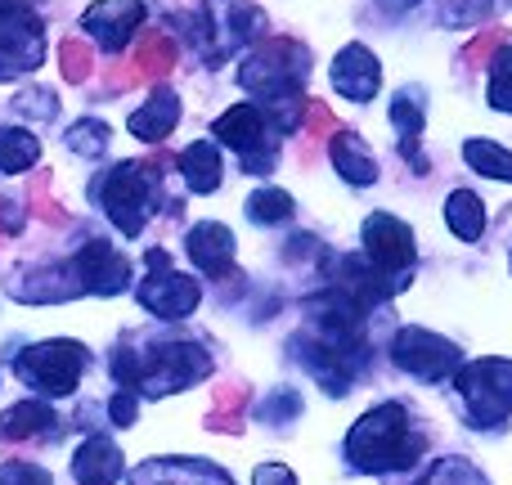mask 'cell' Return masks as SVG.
<instances>
[{
    "instance_id": "6da1fadb",
    "label": "cell",
    "mask_w": 512,
    "mask_h": 485,
    "mask_svg": "<svg viewBox=\"0 0 512 485\" xmlns=\"http://www.w3.org/2000/svg\"><path fill=\"white\" fill-rule=\"evenodd\" d=\"M306 72H310V50L288 36L265 41L239 68V86L256 95L274 117V131H297V122L306 117Z\"/></svg>"
},
{
    "instance_id": "7a4b0ae2",
    "label": "cell",
    "mask_w": 512,
    "mask_h": 485,
    "mask_svg": "<svg viewBox=\"0 0 512 485\" xmlns=\"http://www.w3.org/2000/svg\"><path fill=\"white\" fill-rule=\"evenodd\" d=\"M423 450H427V441L414 432L409 409L396 405V400L369 409V414L346 432V459H351V468L373 472V477L414 468V463L423 459Z\"/></svg>"
},
{
    "instance_id": "3957f363",
    "label": "cell",
    "mask_w": 512,
    "mask_h": 485,
    "mask_svg": "<svg viewBox=\"0 0 512 485\" xmlns=\"http://www.w3.org/2000/svg\"><path fill=\"white\" fill-rule=\"evenodd\" d=\"M113 373L122 387H140L144 396H167V391H185L212 373V355L198 342H167L153 351H122L113 355Z\"/></svg>"
},
{
    "instance_id": "277c9868",
    "label": "cell",
    "mask_w": 512,
    "mask_h": 485,
    "mask_svg": "<svg viewBox=\"0 0 512 485\" xmlns=\"http://www.w3.org/2000/svg\"><path fill=\"white\" fill-rule=\"evenodd\" d=\"M167 167H171V158L153 153L149 162H117L113 171L99 176V185H90V194L104 203L108 221H113L126 239H135V234L144 230V221H149V212H153L149 207L153 189H158V176Z\"/></svg>"
},
{
    "instance_id": "5b68a950",
    "label": "cell",
    "mask_w": 512,
    "mask_h": 485,
    "mask_svg": "<svg viewBox=\"0 0 512 485\" xmlns=\"http://www.w3.org/2000/svg\"><path fill=\"white\" fill-rule=\"evenodd\" d=\"M472 427H495L512 414V360H472L454 373Z\"/></svg>"
},
{
    "instance_id": "8992f818",
    "label": "cell",
    "mask_w": 512,
    "mask_h": 485,
    "mask_svg": "<svg viewBox=\"0 0 512 485\" xmlns=\"http://www.w3.org/2000/svg\"><path fill=\"white\" fill-rule=\"evenodd\" d=\"M81 369H86V346L72 342V337L36 342L14 360V373L41 396H72L81 382Z\"/></svg>"
},
{
    "instance_id": "52a82bcc",
    "label": "cell",
    "mask_w": 512,
    "mask_h": 485,
    "mask_svg": "<svg viewBox=\"0 0 512 485\" xmlns=\"http://www.w3.org/2000/svg\"><path fill=\"white\" fill-rule=\"evenodd\" d=\"M45 59V27L23 0H0V81L41 68Z\"/></svg>"
},
{
    "instance_id": "ba28073f",
    "label": "cell",
    "mask_w": 512,
    "mask_h": 485,
    "mask_svg": "<svg viewBox=\"0 0 512 485\" xmlns=\"http://www.w3.org/2000/svg\"><path fill=\"white\" fill-rule=\"evenodd\" d=\"M212 135L225 149L239 153L248 176H265V171H274V162H279V144L265 135L261 104H234L230 113H221L212 122Z\"/></svg>"
},
{
    "instance_id": "9c48e42d",
    "label": "cell",
    "mask_w": 512,
    "mask_h": 485,
    "mask_svg": "<svg viewBox=\"0 0 512 485\" xmlns=\"http://www.w3.org/2000/svg\"><path fill=\"white\" fill-rule=\"evenodd\" d=\"M144 265H149V279L140 283V306L153 310L158 319H185V315H194L198 301H203V288H198V279L171 270V256L162 252V247H153V252L144 256Z\"/></svg>"
},
{
    "instance_id": "30bf717a",
    "label": "cell",
    "mask_w": 512,
    "mask_h": 485,
    "mask_svg": "<svg viewBox=\"0 0 512 485\" xmlns=\"http://www.w3.org/2000/svg\"><path fill=\"white\" fill-rule=\"evenodd\" d=\"M391 360L405 373L423 382H450L459 373V346L441 333H427V328H400L396 342H391Z\"/></svg>"
},
{
    "instance_id": "8fae6325",
    "label": "cell",
    "mask_w": 512,
    "mask_h": 485,
    "mask_svg": "<svg viewBox=\"0 0 512 485\" xmlns=\"http://www.w3.org/2000/svg\"><path fill=\"white\" fill-rule=\"evenodd\" d=\"M364 252H369V261L378 265L382 274H391V279L405 288V274L414 270V256H418L414 234H409L405 221H396V216H387V212L369 216V221H364Z\"/></svg>"
},
{
    "instance_id": "7c38bea8",
    "label": "cell",
    "mask_w": 512,
    "mask_h": 485,
    "mask_svg": "<svg viewBox=\"0 0 512 485\" xmlns=\"http://www.w3.org/2000/svg\"><path fill=\"white\" fill-rule=\"evenodd\" d=\"M81 23H86V32L95 36L108 54H117V50H126V45H131L135 32H140L144 5H140V0H95V5L81 14Z\"/></svg>"
},
{
    "instance_id": "4fadbf2b",
    "label": "cell",
    "mask_w": 512,
    "mask_h": 485,
    "mask_svg": "<svg viewBox=\"0 0 512 485\" xmlns=\"http://www.w3.org/2000/svg\"><path fill=\"white\" fill-rule=\"evenodd\" d=\"M72 265H77V274H81V288L99 292V297H113V292H122L126 283H131V261L104 239H90L72 256Z\"/></svg>"
},
{
    "instance_id": "5bb4252c",
    "label": "cell",
    "mask_w": 512,
    "mask_h": 485,
    "mask_svg": "<svg viewBox=\"0 0 512 485\" xmlns=\"http://www.w3.org/2000/svg\"><path fill=\"white\" fill-rule=\"evenodd\" d=\"M131 485H234L216 463L203 459H149L131 472Z\"/></svg>"
},
{
    "instance_id": "9a60e30c",
    "label": "cell",
    "mask_w": 512,
    "mask_h": 485,
    "mask_svg": "<svg viewBox=\"0 0 512 485\" xmlns=\"http://www.w3.org/2000/svg\"><path fill=\"white\" fill-rule=\"evenodd\" d=\"M189 261L207 279H234V234L221 221H203L189 230Z\"/></svg>"
},
{
    "instance_id": "2e32d148",
    "label": "cell",
    "mask_w": 512,
    "mask_h": 485,
    "mask_svg": "<svg viewBox=\"0 0 512 485\" xmlns=\"http://www.w3.org/2000/svg\"><path fill=\"white\" fill-rule=\"evenodd\" d=\"M333 86L342 90L346 99H355V104H369L382 86L378 59H373L364 45H346V50L333 59Z\"/></svg>"
},
{
    "instance_id": "e0dca14e",
    "label": "cell",
    "mask_w": 512,
    "mask_h": 485,
    "mask_svg": "<svg viewBox=\"0 0 512 485\" xmlns=\"http://www.w3.org/2000/svg\"><path fill=\"white\" fill-rule=\"evenodd\" d=\"M81 274L77 265H54V270H36V274H18L9 283V297L18 301H68V297H81Z\"/></svg>"
},
{
    "instance_id": "ac0fdd59",
    "label": "cell",
    "mask_w": 512,
    "mask_h": 485,
    "mask_svg": "<svg viewBox=\"0 0 512 485\" xmlns=\"http://www.w3.org/2000/svg\"><path fill=\"white\" fill-rule=\"evenodd\" d=\"M122 472H126L122 450H117L108 436H90V441L77 450V459H72V477L81 485H113Z\"/></svg>"
},
{
    "instance_id": "d6986e66",
    "label": "cell",
    "mask_w": 512,
    "mask_h": 485,
    "mask_svg": "<svg viewBox=\"0 0 512 485\" xmlns=\"http://www.w3.org/2000/svg\"><path fill=\"white\" fill-rule=\"evenodd\" d=\"M0 436L5 441H36V436H63V423L50 405L41 400H23V405L0 414Z\"/></svg>"
},
{
    "instance_id": "ffe728a7",
    "label": "cell",
    "mask_w": 512,
    "mask_h": 485,
    "mask_svg": "<svg viewBox=\"0 0 512 485\" xmlns=\"http://www.w3.org/2000/svg\"><path fill=\"white\" fill-rule=\"evenodd\" d=\"M176 122H180V99L171 95V90H153L149 104L131 113V135L158 144V140H167V135L176 131Z\"/></svg>"
},
{
    "instance_id": "44dd1931",
    "label": "cell",
    "mask_w": 512,
    "mask_h": 485,
    "mask_svg": "<svg viewBox=\"0 0 512 485\" xmlns=\"http://www.w3.org/2000/svg\"><path fill=\"white\" fill-rule=\"evenodd\" d=\"M333 167L342 171V180H351V185H373V180H378V162H373L369 144L355 131H333Z\"/></svg>"
},
{
    "instance_id": "7402d4cb",
    "label": "cell",
    "mask_w": 512,
    "mask_h": 485,
    "mask_svg": "<svg viewBox=\"0 0 512 485\" xmlns=\"http://www.w3.org/2000/svg\"><path fill=\"white\" fill-rule=\"evenodd\" d=\"M180 171H185V185L194 189V194L221 189V153H216V144H207V140L189 144V149L180 153Z\"/></svg>"
},
{
    "instance_id": "603a6c76",
    "label": "cell",
    "mask_w": 512,
    "mask_h": 485,
    "mask_svg": "<svg viewBox=\"0 0 512 485\" xmlns=\"http://www.w3.org/2000/svg\"><path fill=\"white\" fill-rule=\"evenodd\" d=\"M445 221H450V230L459 234L463 243H477L481 230H486V203H481L472 189H454V194L445 198Z\"/></svg>"
},
{
    "instance_id": "cb8c5ba5",
    "label": "cell",
    "mask_w": 512,
    "mask_h": 485,
    "mask_svg": "<svg viewBox=\"0 0 512 485\" xmlns=\"http://www.w3.org/2000/svg\"><path fill=\"white\" fill-rule=\"evenodd\" d=\"M391 122H396V135H400V158L414 162L418 171L427 167L423 153H418V135H423V108L414 104V95H396L391 99Z\"/></svg>"
},
{
    "instance_id": "d4e9b609",
    "label": "cell",
    "mask_w": 512,
    "mask_h": 485,
    "mask_svg": "<svg viewBox=\"0 0 512 485\" xmlns=\"http://www.w3.org/2000/svg\"><path fill=\"white\" fill-rule=\"evenodd\" d=\"M135 68H140L144 81H162L171 68H176V41L167 32H144L140 45H135Z\"/></svg>"
},
{
    "instance_id": "484cf974",
    "label": "cell",
    "mask_w": 512,
    "mask_h": 485,
    "mask_svg": "<svg viewBox=\"0 0 512 485\" xmlns=\"http://www.w3.org/2000/svg\"><path fill=\"white\" fill-rule=\"evenodd\" d=\"M243 409H248V387H243V382H225V387H216L207 427H212V432H225V436L243 432Z\"/></svg>"
},
{
    "instance_id": "4316f807",
    "label": "cell",
    "mask_w": 512,
    "mask_h": 485,
    "mask_svg": "<svg viewBox=\"0 0 512 485\" xmlns=\"http://www.w3.org/2000/svg\"><path fill=\"white\" fill-rule=\"evenodd\" d=\"M36 158H41L36 135L18 131V126H0V171H5V176H18V171L36 167Z\"/></svg>"
},
{
    "instance_id": "83f0119b",
    "label": "cell",
    "mask_w": 512,
    "mask_h": 485,
    "mask_svg": "<svg viewBox=\"0 0 512 485\" xmlns=\"http://www.w3.org/2000/svg\"><path fill=\"white\" fill-rule=\"evenodd\" d=\"M463 158H468V167L481 171V176L508 180V185H512V153L499 149V144H490V140H468V144H463Z\"/></svg>"
},
{
    "instance_id": "f1b7e54d",
    "label": "cell",
    "mask_w": 512,
    "mask_h": 485,
    "mask_svg": "<svg viewBox=\"0 0 512 485\" xmlns=\"http://www.w3.org/2000/svg\"><path fill=\"white\" fill-rule=\"evenodd\" d=\"M418 485H490L468 459H436Z\"/></svg>"
},
{
    "instance_id": "f546056e",
    "label": "cell",
    "mask_w": 512,
    "mask_h": 485,
    "mask_svg": "<svg viewBox=\"0 0 512 485\" xmlns=\"http://www.w3.org/2000/svg\"><path fill=\"white\" fill-rule=\"evenodd\" d=\"M248 216L256 225H274V221H288L292 216V198L283 189H256L248 198Z\"/></svg>"
},
{
    "instance_id": "4dcf8cb0",
    "label": "cell",
    "mask_w": 512,
    "mask_h": 485,
    "mask_svg": "<svg viewBox=\"0 0 512 485\" xmlns=\"http://www.w3.org/2000/svg\"><path fill=\"white\" fill-rule=\"evenodd\" d=\"M59 72H63V81H72V86H81V81L95 72V54H90V45H81V41H59Z\"/></svg>"
},
{
    "instance_id": "1f68e13d",
    "label": "cell",
    "mask_w": 512,
    "mask_h": 485,
    "mask_svg": "<svg viewBox=\"0 0 512 485\" xmlns=\"http://www.w3.org/2000/svg\"><path fill=\"white\" fill-rule=\"evenodd\" d=\"M490 108L499 113H512V45L495 54V72H490Z\"/></svg>"
},
{
    "instance_id": "d6a6232c",
    "label": "cell",
    "mask_w": 512,
    "mask_h": 485,
    "mask_svg": "<svg viewBox=\"0 0 512 485\" xmlns=\"http://www.w3.org/2000/svg\"><path fill=\"white\" fill-rule=\"evenodd\" d=\"M68 149L81 153V158H99V153L108 149V126L104 122H90V117H86V122H77L68 131Z\"/></svg>"
},
{
    "instance_id": "836d02e7",
    "label": "cell",
    "mask_w": 512,
    "mask_h": 485,
    "mask_svg": "<svg viewBox=\"0 0 512 485\" xmlns=\"http://www.w3.org/2000/svg\"><path fill=\"white\" fill-rule=\"evenodd\" d=\"M27 194H32V212L41 216L45 225H63V207L50 198V171H36L32 185H27Z\"/></svg>"
},
{
    "instance_id": "e575fe53",
    "label": "cell",
    "mask_w": 512,
    "mask_h": 485,
    "mask_svg": "<svg viewBox=\"0 0 512 485\" xmlns=\"http://www.w3.org/2000/svg\"><path fill=\"white\" fill-rule=\"evenodd\" d=\"M504 41H508V27H481L477 41H468L463 59H468V63H486V59H495V54L504 50Z\"/></svg>"
},
{
    "instance_id": "d590c367",
    "label": "cell",
    "mask_w": 512,
    "mask_h": 485,
    "mask_svg": "<svg viewBox=\"0 0 512 485\" xmlns=\"http://www.w3.org/2000/svg\"><path fill=\"white\" fill-rule=\"evenodd\" d=\"M0 485H54L50 472L36 468V463H23V459H9L0 468Z\"/></svg>"
},
{
    "instance_id": "8d00e7d4",
    "label": "cell",
    "mask_w": 512,
    "mask_h": 485,
    "mask_svg": "<svg viewBox=\"0 0 512 485\" xmlns=\"http://www.w3.org/2000/svg\"><path fill=\"white\" fill-rule=\"evenodd\" d=\"M333 131H337L333 108L319 104V99H310V104H306V135H310V140H324V135H333Z\"/></svg>"
},
{
    "instance_id": "74e56055",
    "label": "cell",
    "mask_w": 512,
    "mask_h": 485,
    "mask_svg": "<svg viewBox=\"0 0 512 485\" xmlns=\"http://www.w3.org/2000/svg\"><path fill=\"white\" fill-rule=\"evenodd\" d=\"M108 414H113V423L117 427H131L135 423V414H140V405H135V396H131V387H122L113 396V405H108Z\"/></svg>"
},
{
    "instance_id": "f35d334b",
    "label": "cell",
    "mask_w": 512,
    "mask_h": 485,
    "mask_svg": "<svg viewBox=\"0 0 512 485\" xmlns=\"http://www.w3.org/2000/svg\"><path fill=\"white\" fill-rule=\"evenodd\" d=\"M252 485H297V477H292V468H283V463H261V468L252 472Z\"/></svg>"
},
{
    "instance_id": "ab89813d",
    "label": "cell",
    "mask_w": 512,
    "mask_h": 485,
    "mask_svg": "<svg viewBox=\"0 0 512 485\" xmlns=\"http://www.w3.org/2000/svg\"><path fill=\"white\" fill-rule=\"evenodd\" d=\"M0 234H5V239L23 234V207H18L14 198H0Z\"/></svg>"
},
{
    "instance_id": "60d3db41",
    "label": "cell",
    "mask_w": 512,
    "mask_h": 485,
    "mask_svg": "<svg viewBox=\"0 0 512 485\" xmlns=\"http://www.w3.org/2000/svg\"><path fill=\"white\" fill-rule=\"evenodd\" d=\"M140 68H135V63H117L113 72H108V86L113 90H126V86H140Z\"/></svg>"
},
{
    "instance_id": "b9f144b4",
    "label": "cell",
    "mask_w": 512,
    "mask_h": 485,
    "mask_svg": "<svg viewBox=\"0 0 512 485\" xmlns=\"http://www.w3.org/2000/svg\"><path fill=\"white\" fill-rule=\"evenodd\" d=\"M23 108H32L36 117H54V99L45 95V90H32V95L18 99V113H23Z\"/></svg>"
},
{
    "instance_id": "7bdbcfd3",
    "label": "cell",
    "mask_w": 512,
    "mask_h": 485,
    "mask_svg": "<svg viewBox=\"0 0 512 485\" xmlns=\"http://www.w3.org/2000/svg\"><path fill=\"white\" fill-rule=\"evenodd\" d=\"M387 9H409V5H418V0H382Z\"/></svg>"
}]
</instances>
